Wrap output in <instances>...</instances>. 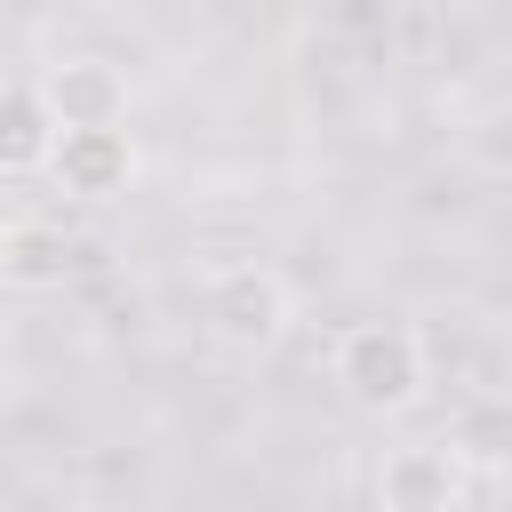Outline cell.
Returning <instances> with one entry per match:
<instances>
[{"instance_id": "6da1fadb", "label": "cell", "mask_w": 512, "mask_h": 512, "mask_svg": "<svg viewBox=\"0 0 512 512\" xmlns=\"http://www.w3.org/2000/svg\"><path fill=\"white\" fill-rule=\"evenodd\" d=\"M328 384L360 416H408L432 392V344L416 320H352L328 344Z\"/></svg>"}, {"instance_id": "7a4b0ae2", "label": "cell", "mask_w": 512, "mask_h": 512, "mask_svg": "<svg viewBox=\"0 0 512 512\" xmlns=\"http://www.w3.org/2000/svg\"><path fill=\"white\" fill-rule=\"evenodd\" d=\"M200 328H208L224 352H240V360L272 352V344L296 328V288H288V272L264 264V256L216 264V272L200 280Z\"/></svg>"}, {"instance_id": "3957f363", "label": "cell", "mask_w": 512, "mask_h": 512, "mask_svg": "<svg viewBox=\"0 0 512 512\" xmlns=\"http://www.w3.org/2000/svg\"><path fill=\"white\" fill-rule=\"evenodd\" d=\"M40 96H48V112H56L64 136H72V128H128V104H136L128 72H120L104 48H64V56H48V64H40Z\"/></svg>"}, {"instance_id": "277c9868", "label": "cell", "mask_w": 512, "mask_h": 512, "mask_svg": "<svg viewBox=\"0 0 512 512\" xmlns=\"http://www.w3.org/2000/svg\"><path fill=\"white\" fill-rule=\"evenodd\" d=\"M136 168H144V152H136L128 128H72V136H56L48 184L64 200H80V208H104V200H120L136 184Z\"/></svg>"}, {"instance_id": "5b68a950", "label": "cell", "mask_w": 512, "mask_h": 512, "mask_svg": "<svg viewBox=\"0 0 512 512\" xmlns=\"http://www.w3.org/2000/svg\"><path fill=\"white\" fill-rule=\"evenodd\" d=\"M376 512H464V456L448 440H400L376 464Z\"/></svg>"}, {"instance_id": "8992f818", "label": "cell", "mask_w": 512, "mask_h": 512, "mask_svg": "<svg viewBox=\"0 0 512 512\" xmlns=\"http://www.w3.org/2000/svg\"><path fill=\"white\" fill-rule=\"evenodd\" d=\"M80 272V240L56 216H8L0 224V288L16 296H48Z\"/></svg>"}, {"instance_id": "52a82bcc", "label": "cell", "mask_w": 512, "mask_h": 512, "mask_svg": "<svg viewBox=\"0 0 512 512\" xmlns=\"http://www.w3.org/2000/svg\"><path fill=\"white\" fill-rule=\"evenodd\" d=\"M56 112L40 96V72H8L0 80V176H32L56 160Z\"/></svg>"}, {"instance_id": "ba28073f", "label": "cell", "mask_w": 512, "mask_h": 512, "mask_svg": "<svg viewBox=\"0 0 512 512\" xmlns=\"http://www.w3.org/2000/svg\"><path fill=\"white\" fill-rule=\"evenodd\" d=\"M0 512H8V496H0Z\"/></svg>"}, {"instance_id": "9c48e42d", "label": "cell", "mask_w": 512, "mask_h": 512, "mask_svg": "<svg viewBox=\"0 0 512 512\" xmlns=\"http://www.w3.org/2000/svg\"><path fill=\"white\" fill-rule=\"evenodd\" d=\"M368 512H376V504H368Z\"/></svg>"}]
</instances>
